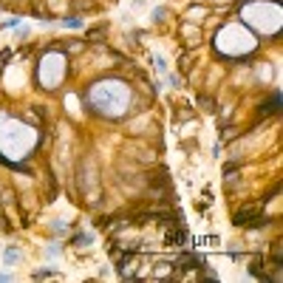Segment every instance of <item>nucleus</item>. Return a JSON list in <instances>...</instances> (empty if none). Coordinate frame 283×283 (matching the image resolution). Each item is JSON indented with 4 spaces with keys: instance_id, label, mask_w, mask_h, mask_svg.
<instances>
[{
    "instance_id": "f257e3e1",
    "label": "nucleus",
    "mask_w": 283,
    "mask_h": 283,
    "mask_svg": "<svg viewBox=\"0 0 283 283\" xmlns=\"http://www.w3.org/2000/svg\"><path fill=\"white\" fill-rule=\"evenodd\" d=\"M17 258H20V252H17V249H6V264H14Z\"/></svg>"
}]
</instances>
